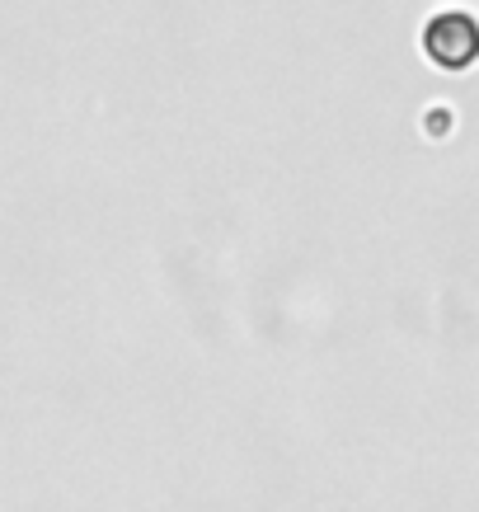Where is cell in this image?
<instances>
[{
    "instance_id": "1",
    "label": "cell",
    "mask_w": 479,
    "mask_h": 512,
    "mask_svg": "<svg viewBox=\"0 0 479 512\" xmlns=\"http://www.w3.org/2000/svg\"><path fill=\"white\" fill-rule=\"evenodd\" d=\"M423 52L433 66H447V71H465V66L479 62V19L470 10H442V15L428 19L423 29Z\"/></svg>"
}]
</instances>
